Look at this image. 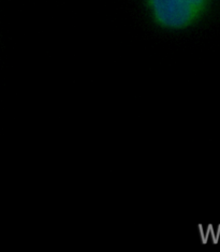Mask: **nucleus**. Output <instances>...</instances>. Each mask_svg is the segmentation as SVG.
Listing matches in <instances>:
<instances>
[{"instance_id": "1", "label": "nucleus", "mask_w": 220, "mask_h": 252, "mask_svg": "<svg viewBox=\"0 0 220 252\" xmlns=\"http://www.w3.org/2000/svg\"><path fill=\"white\" fill-rule=\"evenodd\" d=\"M211 0H147L154 22L168 31H182L198 22Z\"/></svg>"}]
</instances>
